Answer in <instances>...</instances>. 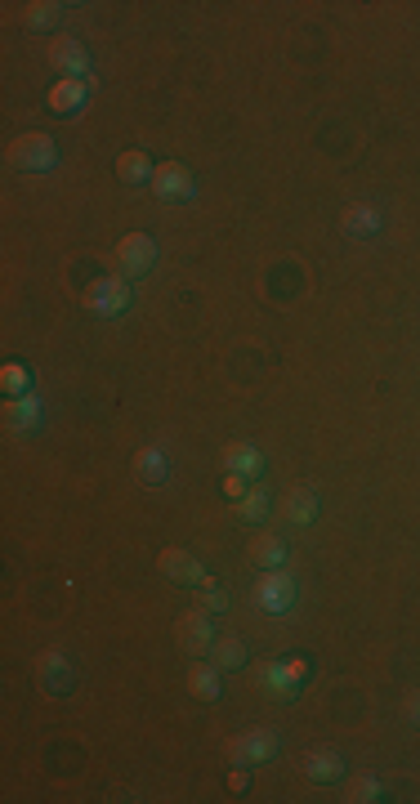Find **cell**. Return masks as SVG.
<instances>
[{"label":"cell","mask_w":420,"mask_h":804,"mask_svg":"<svg viewBox=\"0 0 420 804\" xmlns=\"http://www.w3.org/2000/svg\"><path fill=\"white\" fill-rule=\"evenodd\" d=\"M152 197L166 201V206H179V201H193L197 197V179L188 166H179V161H161L157 170H152Z\"/></svg>","instance_id":"277c9868"},{"label":"cell","mask_w":420,"mask_h":804,"mask_svg":"<svg viewBox=\"0 0 420 804\" xmlns=\"http://www.w3.org/2000/svg\"><path fill=\"white\" fill-rule=\"evenodd\" d=\"M112 260H117V273L126 277V282H139V277H148L152 264H157V242H152L148 233H126L117 242V251H112Z\"/></svg>","instance_id":"3957f363"},{"label":"cell","mask_w":420,"mask_h":804,"mask_svg":"<svg viewBox=\"0 0 420 804\" xmlns=\"http://www.w3.org/2000/svg\"><path fill=\"white\" fill-rule=\"evenodd\" d=\"M188 693H193L197 702H219V693H224V684H219V666L210 662V657H206V662H202V657H197L193 670H188Z\"/></svg>","instance_id":"ac0fdd59"},{"label":"cell","mask_w":420,"mask_h":804,"mask_svg":"<svg viewBox=\"0 0 420 804\" xmlns=\"http://www.w3.org/2000/svg\"><path fill=\"white\" fill-rule=\"evenodd\" d=\"M23 23H27V32H54V27L63 23V5L59 0H36V5H27Z\"/></svg>","instance_id":"603a6c76"},{"label":"cell","mask_w":420,"mask_h":804,"mask_svg":"<svg viewBox=\"0 0 420 804\" xmlns=\"http://www.w3.org/2000/svg\"><path fill=\"white\" fill-rule=\"evenodd\" d=\"M215 617H210L206 608H197V612H184L179 617V626H175V644L184 648L188 657H210V648H215Z\"/></svg>","instance_id":"8992f818"},{"label":"cell","mask_w":420,"mask_h":804,"mask_svg":"<svg viewBox=\"0 0 420 804\" xmlns=\"http://www.w3.org/2000/svg\"><path fill=\"white\" fill-rule=\"evenodd\" d=\"M45 103H50V112H59V117H76V112L90 103V81H54Z\"/></svg>","instance_id":"7c38bea8"},{"label":"cell","mask_w":420,"mask_h":804,"mask_svg":"<svg viewBox=\"0 0 420 804\" xmlns=\"http://www.w3.org/2000/svg\"><path fill=\"white\" fill-rule=\"evenodd\" d=\"M246 657H251V653H246L242 635H219L215 648H210V662H215L219 670H242Z\"/></svg>","instance_id":"7402d4cb"},{"label":"cell","mask_w":420,"mask_h":804,"mask_svg":"<svg viewBox=\"0 0 420 804\" xmlns=\"http://www.w3.org/2000/svg\"><path fill=\"white\" fill-rule=\"evenodd\" d=\"M340 224H345V233H349V237H376L385 219H380V210H376V206H362V201H358V206H345Z\"/></svg>","instance_id":"ffe728a7"},{"label":"cell","mask_w":420,"mask_h":804,"mask_svg":"<svg viewBox=\"0 0 420 804\" xmlns=\"http://www.w3.org/2000/svg\"><path fill=\"white\" fill-rule=\"evenodd\" d=\"M36 679H41V688L50 697H68L72 684H76V670L68 662V653H63V648H45L41 662H36Z\"/></svg>","instance_id":"9c48e42d"},{"label":"cell","mask_w":420,"mask_h":804,"mask_svg":"<svg viewBox=\"0 0 420 804\" xmlns=\"http://www.w3.org/2000/svg\"><path fill=\"white\" fill-rule=\"evenodd\" d=\"M228 791H246V769H233V773H228Z\"/></svg>","instance_id":"f1b7e54d"},{"label":"cell","mask_w":420,"mask_h":804,"mask_svg":"<svg viewBox=\"0 0 420 804\" xmlns=\"http://www.w3.org/2000/svg\"><path fill=\"white\" fill-rule=\"evenodd\" d=\"M255 688H260L264 702H295L304 684L291 675V666L286 662H264L260 670H255Z\"/></svg>","instance_id":"ba28073f"},{"label":"cell","mask_w":420,"mask_h":804,"mask_svg":"<svg viewBox=\"0 0 420 804\" xmlns=\"http://www.w3.org/2000/svg\"><path fill=\"white\" fill-rule=\"evenodd\" d=\"M152 170H157V166L148 161V152H143V148H126L117 157V179L126 188H148L152 184Z\"/></svg>","instance_id":"2e32d148"},{"label":"cell","mask_w":420,"mask_h":804,"mask_svg":"<svg viewBox=\"0 0 420 804\" xmlns=\"http://www.w3.org/2000/svg\"><path fill=\"white\" fill-rule=\"evenodd\" d=\"M50 67L63 76V81H85L90 76V50L72 36H63L59 45H50Z\"/></svg>","instance_id":"8fae6325"},{"label":"cell","mask_w":420,"mask_h":804,"mask_svg":"<svg viewBox=\"0 0 420 804\" xmlns=\"http://www.w3.org/2000/svg\"><path fill=\"white\" fill-rule=\"evenodd\" d=\"M251 563L255 568H286V545L278 541V536H255V545H251Z\"/></svg>","instance_id":"cb8c5ba5"},{"label":"cell","mask_w":420,"mask_h":804,"mask_svg":"<svg viewBox=\"0 0 420 804\" xmlns=\"http://www.w3.org/2000/svg\"><path fill=\"white\" fill-rule=\"evenodd\" d=\"M407 720H412L416 729H420V697H412V702H407Z\"/></svg>","instance_id":"f546056e"},{"label":"cell","mask_w":420,"mask_h":804,"mask_svg":"<svg viewBox=\"0 0 420 804\" xmlns=\"http://www.w3.org/2000/svg\"><path fill=\"white\" fill-rule=\"evenodd\" d=\"M246 492H251V483H246L242 474H224V496H228V501L237 505V501H242Z\"/></svg>","instance_id":"83f0119b"},{"label":"cell","mask_w":420,"mask_h":804,"mask_svg":"<svg viewBox=\"0 0 420 804\" xmlns=\"http://www.w3.org/2000/svg\"><path fill=\"white\" fill-rule=\"evenodd\" d=\"M81 304L94 318H121V313L135 304V286H130L126 277H99V282H90L81 291Z\"/></svg>","instance_id":"7a4b0ae2"},{"label":"cell","mask_w":420,"mask_h":804,"mask_svg":"<svg viewBox=\"0 0 420 804\" xmlns=\"http://www.w3.org/2000/svg\"><path fill=\"white\" fill-rule=\"evenodd\" d=\"M278 751H282V742H278V733H269V729H251V733H242L233 746H228V755H233L237 769H260V764L278 760Z\"/></svg>","instance_id":"52a82bcc"},{"label":"cell","mask_w":420,"mask_h":804,"mask_svg":"<svg viewBox=\"0 0 420 804\" xmlns=\"http://www.w3.org/2000/svg\"><path fill=\"white\" fill-rule=\"evenodd\" d=\"M349 800L353 804H376V800H385V787H380L371 773H362V778L349 782Z\"/></svg>","instance_id":"484cf974"},{"label":"cell","mask_w":420,"mask_h":804,"mask_svg":"<svg viewBox=\"0 0 420 804\" xmlns=\"http://www.w3.org/2000/svg\"><path fill=\"white\" fill-rule=\"evenodd\" d=\"M0 389H5V398L32 394V371H27L23 362H5V371H0Z\"/></svg>","instance_id":"d4e9b609"},{"label":"cell","mask_w":420,"mask_h":804,"mask_svg":"<svg viewBox=\"0 0 420 804\" xmlns=\"http://www.w3.org/2000/svg\"><path fill=\"white\" fill-rule=\"evenodd\" d=\"M5 429L9 434H36V429H41V398L36 394L9 398L5 402Z\"/></svg>","instance_id":"5bb4252c"},{"label":"cell","mask_w":420,"mask_h":804,"mask_svg":"<svg viewBox=\"0 0 420 804\" xmlns=\"http://www.w3.org/2000/svg\"><path fill=\"white\" fill-rule=\"evenodd\" d=\"M135 478L143 487H161L170 478V461L161 447H139L135 452Z\"/></svg>","instance_id":"d6986e66"},{"label":"cell","mask_w":420,"mask_h":804,"mask_svg":"<svg viewBox=\"0 0 420 804\" xmlns=\"http://www.w3.org/2000/svg\"><path fill=\"white\" fill-rule=\"evenodd\" d=\"M219 465H224V474H242L246 483H255V478L264 474V456L255 452L251 443H228L224 452H219Z\"/></svg>","instance_id":"4fadbf2b"},{"label":"cell","mask_w":420,"mask_h":804,"mask_svg":"<svg viewBox=\"0 0 420 804\" xmlns=\"http://www.w3.org/2000/svg\"><path fill=\"white\" fill-rule=\"evenodd\" d=\"M255 603H260L269 617H286L295 608V577L286 568H269L255 581Z\"/></svg>","instance_id":"5b68a950"},{"label":"cell","mask_w":420,"mask_h":804,"mask_svg":"<svg viewBox=\"0 0 420 804\" xmlns=\"http://www.w3.org/2000/svg\"><path fill=\"white\" fill-rule=\"evenodd\" d=\"M304 773H309L313 782H340L345 778V755H340L336 746H318V751H309V760H304Z\"/></svg>","instance_id":"e0dca14e"},{"label":"cell","mask_w":420,"mask_h":804,"mask_svg":"<svg viewBox=\"0 0 420 804\" xmlns=\"http://www.w3.org/2000/svg\"><path fill=\"white\" fill-rule=\"evenodd\" d=\"M157 568H161V577L179 581V586H188V590H202V586H210V572H206L202 563H197L188 550H161Z\"/></svg>","instance_id":"30bf717a"},{"label":"cell","mask_w":420,"mask_h":804,"mask_svg":"<svg viewBox=\"0 0 420 804\" xmlns=\"http://www.w3.org/2000/svg\"><path fill=\"white\" fill-rule=\"evenodd\" d=\"M273 514V496H269V487L264 483H251V492L237 501V519L242 523H264Z\"/></svg>","instance_id":"44dd1931"},{"label":"cell","mask_w":420,"mask_h":804,"mask_svg":"<svg viewBox=\"0 0 420 804\" xmlns=\"http://www.w3.org/2000/svg\"><path fill=\"white\" fill-rule=\"evenodd\" d=\"M282 514L295 528H309V523L318 519V492H313V487H291V492L282 496Z\"/></svg>","instance_id":"9a60e30c"},{"label":"cell","mask_w":420,"mask_h":804,"mask_svg":"<svg viewBox=\"0 0 420 804\" xmlns=\"http://www.w3.org/2000/svg\"><path fill=\"white\" fill-rule=\"evenodd\" d=\"M197 595H202V608L210 612V617H219V612L228 608V595L215 586V581H210V586H202V590H197Z\"/></svg>","instance_id":"4316f807"},{"label":"cell","mask_w":420,"mask_h":804,"mask_svg":"<svg viewBox=\"0 0 420 804\" xmlns=\"http://www.w3.org/2000/svg\"><path fill=\"white\" fill-rule=\"evenodd\" d=\"M9 166L23 170V175H50L59 166V143L41 130H27L9 143Z\"/></svg>","instance_id":"6da1fadb"}]
</instances>
